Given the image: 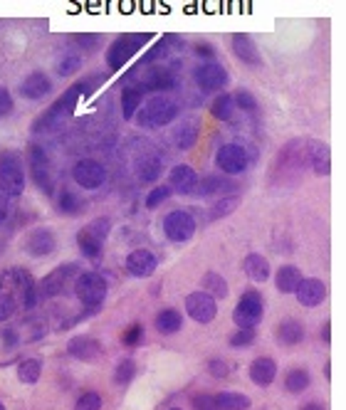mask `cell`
I'll return each instance as SVG.
<instances>
[{
	"label": "cell",
	"mask_w": 346,
	"mask_h": 410,
	"mask_svg": "<svg viewBox=\"0 0 346 410\" xmlns=\"http://www.w3.org/2000/svg\"><path fill=\"white\" fill-rule=\"evenodd\" d=\"M180 114L178 102L171 99V97H151L141 104V109L136 112V122L141 129H158L166 126V124L175 122V117Z\"/></svg>",
	"instance_id": "1"
},
{
	"label": "cell",
	"mask_w": 346,
	"mask_h": 410,
	"mask_svg": "<svg viewBox=\"0 0 346 410\" xmlns=\"http://www.w3.org/2000/svg\"><path fill=\"white\" fill-rule=\"evenodd\" d=\"M148 40H151V35H148V33L124 35V38L114 40V43L109 45V50H107V65H109V70L112 72L124 70V65H126V62L131 60V57L136 55V52L141 50Z\"/></svg>",
	"instance_id": "6"
},
{
	"label": "cell",
	"mask_w": 346,
	"mask_h": 410,
	"mask_svg": "<svg viewBox=\"0 0 346 410\" xmlns=\"http://www.w3.org/2000/svg\"><path fill=\"white\" fill-rule=\"evenodd\" d=\"M255 329H237L235 334L230 336V346L232 349H240V346H250L255 341Z\"/></svg>",
	"instance_id": "49"
},
{
	"label": "cell",
	"mask_w": 346,
	"mask_h": 410,
	"mask_svg": "<svg viewBox=\"0 0 346 410\" xmlns=\"http://www.w3.org/2000/svg\"><path fill=\"white\" fill-rule=\"evenodd\" d=\"M43 376V363L38 359H25L18 363V381L25 383V386H33V383L40 381Z\"/></svg>",
	"instance_id": "35"
},
{
	"label": "cell",
	"mask_w": 346,
	"mask_h": 410,
	"mask_svg": "<svg viewBox=\"0 0 346 410\" xmlns=\"http://www.w3.org/2000/svg\"><path fill=\"white\" fill-rule=\"evenodd\" d=\"M304 153H307V168H312L322 178H327L332 173V149H329V144L307 139L304 141Z\"/></svg>",
	"instance_id": "12"
},
{
	"label": "cell",
	"mask_w": 346,
	"mask_h": 410,
	"mask_svg": "<svg viewBox=\"0 0 346 410\" xmlns=\"http://www.w3.org/2000/svg\"><path fill=\"white\" fill-rule=\"evenodd\" d=\"M200 287H203L200 292H205L208 297H213L215 302H218V299H225L230 292L228 282H225L223 274H218V272H205L203 279H200Z\"/></svg>",
	"instance_id": "31"
},
{
	"label": "cell",
	"mask_w": 346,
	"mask_h": 410,
	"mask_svg": "<svg viewBox=\"0 0 346 410\" xmlns=\"http://www.w3.org/2000/svg\"><path fill=\"white\" fill-rule=\"evenodd\" d=\"M297 294V302L302 307H319V304L327 299V284L322 279H314V277H304L299 282V287L294 289Z\"/></svg>",
	"instance_id": "18"
},
{
	"label": "cell",
	"mask_w": 346,
	"mask_h": 410,
	"mask_svg": "<svg viewBox=\"0 0 346 410\" xmlns=\"http://www.w3.org/2000/svg\"><path fill=\"white\" fill-rule=\"evenodd\" d=\"M232 102H235V107L242 109V112H257V107H260L255 97H252V92H247V90L235 92V95H232Z\"/></svg>",
	"instance_id": "46"
},
{
	"label": "cell",
	"mask_w": 346,
	"mask_h": 410,
	"mask_svg": "<svg viewBox=\"0 0 346 410\" xmlns=\"http://www.w3.org/2000/svg\"><path fill=\"white\" fill-rule=\"evenodd\" d=\"M302 410H327L322 406V403H307V406H304Z\"/></svg>",
	"instance_id": "58"
},
{
	"label": "cell",
	"mask_w": 346,
	"mask_h": 410,
	"mask_svg": "<svg viewBox=\"0 0 346 410\" xmlns=\"http://www.w3.org/2000/svg\"><path fill=\"white\" fill-rule=\"evenodd\" d=\"M75 294L85 307L99 309L107 299V279L97 272H80L75 279Z\"/></svg>",
	"instance_id": "5"
},
{
	"label": "cell",
	"mask_w": 346,
	"mask_h": 410,
	"mask_svg": "<svg viewBox=\"0 0 346 410\" xmlns=\"http://www.w3.org/2000/svg\"><path fill=\"white\" fill-rule=\"evenodd\" d=\"M72 274H80V264L77 262H67L55 267L50 274H45V279L40 282V299H53L58 294L65 292V287L70 284Z\"/></svg>",
	"instance_id": "9"
},
{
	"label": "cell",
	"mask_w": 346,
	"mask_h": 410,
	"mask_svg": "<svg viewBox=\"0 0 346 410\" xmlns=\"http://www.w3.org/2000/svg\"><path fill=\"white\" fill-rule=\"evenodd\" d=\"M8 212H10V205H8V198L5 195H0V222L8 217Z\"/></svg>",
	"instance_id": "56"
},
{
	"label": "cell",
	"mask_w": 346,
	"mask_h": 410,
	"mask_svg": "<svg viewBox=\"0 0 346 410\" xmlns=\"http://www.w3.org/2000/svg\"><path fill=\"white\" fill-rule=\"evenodd\" d=\"M193 408L195 410H218V408H215L213 396H205V393H198V396H193Z\"/></svg>",
	"instance_id": "52"
},
{
	"label": "cell",
	"mask_w": 346,
	"mask_h": 410,
	"mask_svg": "<svg viewBox=\"0 0 346 410\" xmlns=\"http://www.w3.org/2000/svg\"><path fill=\"white\" fill-rule=\"evenodd\" d=\"M198 173H195L190 166L185 163H178L171 168V176H168V188L175 190V193L180 195H190L195 193V188H198Z\"/></svg>",
	"instance_id": "22"
},
{
	"label": "cell",
	"mask_w": 346,
	"mask_h": 410,
	"mask_svg": "<svg viewBox=\"0 0 346 410\" xmlns=\"http://www.w3.org/2000/svg\"><path fill=\"white\" fill-rule=\"evenodd\" d=\"M85 230H90L92 235L97 237V240L104 242L107 235H109V230H112V220H109V217H97V220H92L90 225L85 227Z\"/></svg>",
	"instance_id": "47"
},
{
	"label": "cell",
	"mask_w": 346,
	"mask_h": 410,
	"mask_svg": "<svg viewBox=\"0 0 346 410\" xmlns=\"http://www.w3.org/2000/svg\"><path fill=\"white\" fill-rule=\"evenodd\" d=\"M302 269L299 267H294V264H282L280 269L275 272V284H277V289L280 292H285V294H292L294 289L299 287V282H302Z\"/></svg>",
	"instance_id": "29"
},
{
	"label": "cell",
	"mask_w": 346,
	"mask_h": 410,
	"mask_svg": "<svg viewBox=\"0 0 346 410\" xmlns=\"http://www.w3.org/2000/svg\"><path fill=\"white\" fill-rule=\"evenodd\" d=\"M87 92H90V90H87L85 85L70 87V90H67L58 102L50 104L48 112H43L38 119H35L33 131H35V134H43V131H50V129H55V126H58V124L62 122V119L70 117L72 109H75V104L80 102V97H85Z\"/></svg>",
	"instance_id": "2"
},
{
	"label": "cell",
	"mask_w": 346,
	"mask_h": 410,
	"mask_svg": "<svg viewBox=\"0 0 346 410\" xmlns=\"http://www.w3.org/2000/svg\"><path fill=\"white\" fill-rule=\"evenodd\" d=\"M30 173H33L38 188L43 190L45 195H53L55 185H53V171H50V161L45 149L40 146H30Z\"/></svg>",
	"instance_id": "13"
},
{
	"label": "cell",
	"mask_w": 346,
	"mask_h": 410,
	"mask_svg": "<svg viewBox=\"0 0 346 410\" xmlns=\"http://www.w3.org/2000/svg\"><path fill=\"white\" fill-rule=\"evenodd\" d=\"M180 326H183V314H180L178 309H161L156 314V329H158V334H166V336H171V334H178L180 331Z\"/></svg>",
	"instance_id": "32"
},
{
	"label": "cell",
	"mask_w": 346,
	"mask_h": 410,
	"mask_svg": "<svg viewBox=\"0 0 346 410\" xmlns=\"http://www.w3.org/2000/svg\"><path fill=\"white\" fill-rule=\"evenodd\" d=\"M215 408L218 410H250L252 401L245 396V393H237V391H220L213 396Z\"/></svg>",
	"instance_id": "30"
},
{
	"label": "cell",
	"mask_w": 346,
	"mask_h": 410,
	"mask_svg": "<svg viewBox=\"0 0 346 410\" xmlns=\"http://www.w3.org/2000/svg\"><path fill=\"white\" fill-rule=\"evenodd\" d=\"M25 190V173L18 163L0 166V195L5 198H18Z\"/></svg>",
	"instance_id": "16"
},
{
	"label": "cell",
	"mask_w": 346,
	"mask_h": 410,
	"mask_svg": "<svg viewBox=\"0 0 346 410\" xmlns=\"http://www.w3.org/2000/svg\"><path fill=\"white\" fill-rule=\"evenodd\" d=\"M171 410H183V408H171Z\"/></svg>",
	"instance_id": "60"
},
{
	"label": "cell",
	"mask_w": 346,
	"mask_h": 410,
	"mask_svg": "<svg viewBox=\"0 0 346 410\" xmlns=\"http://www.w3.org/2000/svg\"><path fill=\"white\" fill-rule=\"evenodd\" d=\"M82 67V55L80 52H67V55L60 57L58 62V75L60 77H72L75 72H80Z\"/></svg>",
	"instance_id": "40"
},
{
	"label": "cell",
	"mask_w": 346,
	"mask_h": 410,
	"mask_svg": "<svg viewBox=\"0 0 346 410\" xmlns=\"http://www.w3.org/2000/svg\"><path fill=\"white\" fill-rule=\"evenodd\" d=\"M134 376H136V363H134L131 359H121L117 363V368H114L117 386H126V383H131Z\"/></svg>",
	"instance_id": "42"
},
{
	"label": "cell",
	"mask_w": 346,
	"mask_h": 410,
	"mask_svg": "<svg viewBox=\"0 0 346 410\" xmlns=\"http://www.w3.org/2000/svg\"><path fill=\"white\" fill-rule=\"evenodd\" d=\"M67 354L77 361L94 363L102 356V344L97 339H90V336H72L67 341Z\"/></svg>",
	"instance_id": "19"
},
{
	"label": "cell",
	"mask_w": 346,
	"mask_h": 410,
	"mask_svg": "<svg viewBox=\"0 0 346 410\" xmlns=\"http://www.w3.org/2000/svg\"><path fill=\"white\" fill-rule=\"evenodd\" d=\"M0 410H5V406H3V403H0Z\"/></svg>",
	"instance_id": "59"
},
{
	"label": "cell",
	"mask_w": 346,
	"mask_h": 410,
	"mask_svg": "<svg viewBox=\"0 0 346 410\" xmlns=\"http://www.w3.org/2000/svg\"><path fill=\"white\" fill-rule=\"evenodd\" d=\"M322 339L327 341V344L332 341V324H329V321L324 324V329H322Z\"/></svg>",
	"instance_id": "57"
},
{
	"label": "cell",
	"mask_w": 346,
	"mask_h": 410,
	"mask_svg": "<svg viewBox=\"0 0 346 410\" xmlns=\"http://www.w3.org/2000/svg\"><path fill=\"white\" fill-rule=\"evenodd\" d=\"M232 112H235V102H232V95H225V92L220 97H215V102L210 104V114L215 119H220V122L232 119Z\"/></svg>",
	"instance_id": "38"
},
{
	"label": "cell",
	"mask_w": 346,
	"mask_h": 410,
	"mask_svg": "<svg viewBox=\"0 0 346 410\" xmlns=\"http://www.w3.org/2000/svg\"><path fill=\"white\" fill-rule=\"evenodd\" d=\"M215 163L225 176H237L247 168V151L240 144H225V146L218 149Z\"/></svg>",
	"instance_id": "14"
},
{
	"label": "cell",
	"mask_w": 346,
	"mask_h": 410,
	"mask_svg": "<svg viewBox=\"0 0 346 410\" xmlns=\"http://www.w3.org/2000/svg\"><path fill=\"white\" fill-rule=\"evenodd\" d=\"M208 373L213 378H225L230 373V366L223 359H210L208 361Z\"/></svg>",
	"instance_id": "50"
},
{
	"label": "cell",
	"mask_w": 346,
	"mask_h": 410,
	"mask_svg": "<svg viewBox=\"0 0 346 410\" xmlns=\"http://www.w3.org/2000/svg\"><path fill=\"white\" fill-rule=\"evenodd\" d=\"M240 185L235 180H230L228 176H205L203 180H198L195 193L200 198H223V195H235Z\"/></svg>",
	"instance_id": "15"
},
{
	"label": "cell",
	"mask_w": 346,
	"mask_h": 410,
	"mask_svg": "<svg viewBox=\"0 0 346 410\" xmlns=\"http://www.w3.org/2000/svg\"><path fill=\"white\" fill-rule=\"evenodd\" d=\"M97 43H99V38H97V35H80V45H82V48H97Z\"/></svg>",
	"instance_id": "55"
},
{
	"label": "cell",
	"mask_w": 346,
	"mask_h": 410,
	"mask_svg": "<svg viewBox=\"0 0 346 410\" xmlns=\"http://www.w3.org/2000/svg\"><path fill=\"white\" fill-rule=\"evenodd\" d=\"M232 52H235L237 60L245 62V65H250V67H257L262 62L255 40H252L250 35H245V33L232 35Z\"/></svg>",
	"instance_id": "25"
},
{
	"label": "cell",
	"mask_w": 346,
	"mask_h": 410,
	"mask_svg": "<svg viewBox=\"0 0 346 410\" xmlns=\"http://www.w3.org/2000/svg\"><path fill=\"white\" fill-rule=\"evenodd\" d=\"M185 314L198 324H210L218 316V302L205 292H190L185 297Z\"/></svg>",
	"instance_id": "11"
},
{
	"label": "cell",
	"mask_w": 346,
	"mask_h": 410,
	"mask_svg": "<svg viewBox=\"0 0 346 410\" xmlns=\"http://www.w3.org/2000/svg\"><path fill=\"white\" fill-rule=\"evenodd\" d=\"M136 87L141 92H158V95H163V92L175 87V75L171 70H166V67H151V70L144 75V82Z\"/></svg>",
	"instance_id": "23"
},
{
	"label": "cell",
	"mask_w": 346,
	"mask_h": 410,
	"mask_svg": "<svg viewBox=\"0 0 346 410\" xmlns=\"http://www.w3.org/2000/svg\"><path fill=\"white\" fill-rule=\"evenodd\" d=\"M309 383H312V376H309L307 368H294L285 378V388L289 393H304L309 388Z\"/></svg>",
	"instance_id": "37"
},
{
	"label": "cell",
	"mask_w": 346,
	"mask_h": 410,
	"mask_svg": "<svg viewBox=\"0 0 346 410\" xmlns=\"http://www.w3.org/2000/svg\"><path fill=\"white\" fill-rule=\"evenodd\" d=\"M168 195H171V188H168V185H156V188L146 195V207L148 210H156L158 205L166 203Z\"/></svg>",
	"instance_id": "44"
},
{
	"label": "cell",
	"mask_w": 346,
	"mask_h": 410,
	"mask_svg": "<svg viewBox=\"0 0 346 410\" xmlns=\"http://www.w3.org/2000/svg\"><path fill=\"white\" fill-rule=\"evenodd\" d=\"M15 311H18V302H15L13 294L0 292V324H5V321H8Z\"/></svg>",
	"instance_id": "48"
},
{
	"label": "cell",
	"mask_w": 346,
	"mask_h": 410,
	"mask_svg": "<svg viewBox=\"0 0 346 410\" xmlns=\"http://www.w3.org/2000/svg\"><path fill=\"white\" fill-rule=\"evenodd\" d=\"M136 173L141 180H156L161 176V158L158 156H144L136 163Z\"/></svg>",
	"instance_id": "36"
},
{
	"label": "cell",
	"mask_w": 346,
	"mask_h": 410,
	"mask_svg": "<svg viewBox=\"0 0 346 410\" xmlns=\"http://www.w3.org/2000/svg\"><path fill=\"white\" fill-rule=\"evenodd\" d=\"M102 245H104V242L97 240V237L92 235L90 230H85V227H82V230L77 232V247H80V252H82V255H85L87 259H99Z\"/></svg>",
	"instance_id": "34"
},
{
	"label": "cell",
	"mask_w": 346,
	"mask_h": 410,
	"mask_svg": "<svg viewBox=\"0 0 346 410\" xmlns=\"http://www.w3.org/2000/svg\"><path fill=\"white\" fill-rule=\"evenodd\" d=\"M242 269H245V274L252 279V282H260V284L272 277L270 262H267L262 255H257V252H250V255L242 259Z\"/></svg>",
	"instance_id": "27"
},
{
	"label": "cell",
	"mask_w": 346,
	"mask_h": 410,
	"mask_svg": "<svg viewBox=\"0 0 346 410\" xmlns=\"http://www.w3.org/2000/svg\"><path fill=\"white\" fill-rule=\"evenodd\" d=\"M195 52H198V57H203V60H213L215 57V50L210 48V45H205V43H200V45H195Z\"/></svg>",
	"instance_id": "54"
},
{
	"label": "cell",
	"mask_w": 346,
	"mask_h": 410,
	"mask_svg": "<svg viewBox=\"0 0 346 410\" xmlns=\"http://www.w3.org/2000/svg\"><path fill=\"white\" fill-rule=\"evenodd\" d=\"M58 247V240H55V232L50 227H38L28 235L25 240V250L33 257H50Z\"/></svg>",
	"instance_id": "17"
},
{
	"label": "cell",
	"mask_w": 346,
	"mask_h": 410,
	"mask_svg": "<svg viewBox=\"0 0 346 410\" xmlns=\"http://www.w3.org/2000/svg\"><path fill=\"white\" fill-rule=\"evenodd\" d=\"M141 104H144V92L139 90L136 85L126 87L124 95H121V117H124V122H131V119L136 117L139 109H141Z\"/></svg>",
	"instance_id": "33"
},
{
	"label": "cell",
	"mask_w": 346,
	"mask_h": 410,
	"mask_svg": "<svg viewBox=\"0 0 346 410\" xmlns=\"http://www.w3.org/2000/svg\"><path fill=\"white\" fill-rule=\"evenodd\" d=\"M50 92H53V82H50V77L45 75V72H33V75L25 77V82L20 85V95L33 102L45 99Z\"/></svg>",
	"instance_id": "24"
},
{
	"label": "cell",
	"mask_w": 346,
	"mask_h": 410,
	"mask_svg": "<svg viewBox=\"0 0 346 410\" xmlns=\"http://www.w3.org/2000/svg\"><path fill=\"white\" fill-rule=\"evenodd\" d=\"M237 207V198L235 195H223V198H218L213 205H210V220H220V217H228L232 210Z\"/></svg>",
	"instance_id": "39"
},
{
	"label": "cell",
	"mask_w": 346,
	"mask_h": 410,
	"mask_svg": "<svg viewBox=\"0 0 346 410\" xmlns=\"http://www.w3.org/2000/svg\"><path fill=\"white\" fill-rule=\"evenodd\" d=\"M277 344L282 346H297L304 341V324L302 321H294V319H287L277 326V334H275Z\"/></svg>",
	"instance_id": "28"
},
{
	"label": "cell",
	"mask_w": 346,
	"mask_h": 410,
	"mask_svg": "<svg viewBox=\"0 0 346 410\" xmlns=\"http://www.w3.org/2000/svg\"><path fill=\"white\" fill-rule=\"evenodd\" d=\"M0 292H8V294H20L23 299V307L25 309H33L35 304L40 302V294L35 289V282H33V274L23 267H13L8 272L0 274Z\"/></svg>",
	"instance_id": "3"
},
{
	"label": "cell",
	"mask_w": 346,
	"mask_h": 410,
	"mask_svg": "<svg viewBox=\"0 0 346 410\" xmlns=\"http://www.w3.org/2000/svg\"><path fill=\"white\" fill-rule=\"evenodd\" d=\"M102 393H97V391H87V393H82L80 398H77V403H75V410H102Z\"/></svg>",
	"instance_id": "43"
},
{
	"label": "cell",
	"mask_w": 346,
	"mask_h": 410,
	"mask_svg": "<svg viewBox=\"0 0 346 410\" xmlns=\"http://www.w3.org/2000/svg\"><path fill=\"white\" fill-rule=\"evenodd\" d=\"M250 378H252V383L260 388L272 386L277 378V363L272 361L270 356H260V359H255L250 363Z\"/></svg>",
	"instance_id": "26"
},
{
	"label": "cell",
	"mask_w": 346,
	"mask_h": 410,
	"mask_svg": "<svg viewBox=\"0 0 346 410\" xmlns=\"http://www.w3.org/2000/svg\"><path fill=\"white\" fill-rule=\"evenodd\" d=\"M0 339H3L5 346H15L20 341V336H18V331H15V329H3V331H0Z\"/></svg>",
	"instance_id": "53"
},
{
	"label": "cell",
	"mask_w": 346,
	"mask_h": 410,
	"mask_svg": "<svg viewBox=\"0 0 346 410\" xmlns=\"http://www.w3.org/2000/svg\"><path fill=\"white\" fill-rule=\"evenodd\" d=\"M163 235L171 242H188L195 235V217L188 210H171L163 217Z\"/></svg>",
	"instance_id": "8"
},
{
	"label": "cell",
	"mask_w": 346,
	"mask_h": 410,
	"mask_svg": "<svg viewBox=\"0 0 346 410\" xmlns=\"http://www.w3.org/2000/svg\"><path fill=\"white\" fill-rule=\"evenodd\" d=\"M72 178H75V183L82 185L85 190H97L99 185H104L107 171L99 161L82 158V161H77L75 168H72Z\"/></svg>",
	"instance_id": "10"
},
{
	"label": "cell",
	"mask_w": 346,
	"mask_h": 410,
	"mask_svg": "<svg viewBox=\"0 0 346 410\" xmlns=\"http://www.w3.org/2000/svg\"><path fill=\"white\" fill-rule=\"evenodd\" d=\"M200 136V119L198 117H183L173 129V144L180 151H188L195 146Z\"/></svg>",
	"instance_id": "20"
},
{
	"label": "cell",
	"mask_w": 346,
	"mask_h": 410,
	"mask_svg": "<svg viewBox=\"0 0 346 410\" xmlns=\"http://www.w3.org/2000/svg\"><path fill=\"white\" fill-rule=\"evenodd\" d=\"M58 207L65 212V215L75 217L77 212H82V200H80V195H75L72 190H62L58 195Z\"/></svg>",
	"instance_id": "41"
},
{
	"label": "cell",
	"mask_w": 346,
	"mask_h": 410,
	"mask_svg": "<svg viewBox=\"0 0 346 410\" xmlns=\"http://www.w3.org/2000/svg\"><path fill=\"white\" fill-rule=\"evenodd\" d=\"M262 314H265L262 294L257 292V289H245L235 304L232 321L237 324V329H255V326L262 321Z\"/></svg>",
	"instance_id": "4"
},
{
	"label": "cell",
	"mask_w": 346,
	"mask_h": 410,
	"mask_svg": "<svg viewBox=\"0 0 346 410\" xmlns=\"http://www.w3.org/2000/svg\"><path fill=\"white\" fill-rule=\"evenodd\" d=\"M193 80L200 87V92H223L228 87L230 77L228 70L218 62H203L193 70Z\"/></svg>",
	"instance_id": "7"
},
{
	"label": "cell",
	"mask_w": 346,
	"mask_h": 410,
	"mask_svg": "<svg viewBox=\"0 0 346 410\" xmlns=\"http://www.w3.org/2000/svg\"><path fill=\"white\" fill-rule=\"evenodd\" d=\"M156 267H158V259H156V255H153L151 250H134V252H129L126 272L131 274V277L146 279V277H151V274L156 272Z\"/></svg>",
	"instance_id": "21"
},
{
	"label": "cell",
	"mask_w": 346,
	"mask_h": 410,
	"mask_svg": "<svg viewBox=\"0 0 346 410\" xmlns=\"http://www.w3.org/2000/svg\"><path fill=\"white\" fill-rule=\"evenodd\" d=\"M144 334H146V331H144V326L141 324H131V326H126V329H124V334H121V344L124 346H139L144 341Z\"/></svg>",
	"instance_id": "45"
},
{
	"label": "cell",
	"mask_w": 346,
	"mask_h": 410,
	"mask_svg": "<svg viewBox=\"0 0 346 410\" xmlns=\"http://www.w3.org/2000/svg\"><path fill=\"white\" fill-rule=\"evenodd\" d=\"M13 95H10L8 90H5V87H0V119H5L8 117L10 112H13Z\"/></svg>",
	"instance_id": "51"
}]
</instances>
